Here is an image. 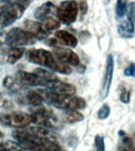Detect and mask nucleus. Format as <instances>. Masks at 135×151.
<instances>
[{"label": "nucleus", "mask_w": 135, "mask_h": 151, "mask_svg": "<svg viewBox=\"0 0 135 151\" xmlns=\"http://www.w3.org/2000/svg\"><path fill=\"white\" fill-rule=\"evenodd\" d=\"M36 91L41 95L44 102L59 109L79 110L86 107V101L81 97L58 94L46 88H40Z\"/></svg>", "instance_id": "nucleus-1"}, {"label": "nucleus", "mask_w": 135, "mask_h": 151, "mask_svg": "<svg viewBox=\"0 0 135 151\" xmlns=\"http://www.w3.org/2000/svg\"><path fill=\"white\" fill-rule=\"evenodd\" d=\"M25 58L31 63L43 66L51 70L69 75L72 69L69 65L60 62L50 51L44 49H30L25 52Z\"/></svg>", "instance_id": "nucleus-2"}, {"label": "nucleus", "mask_w": 135, "mask_h": 151, "mask_svg": "<svg viewBox=\"0 0 135 151\" xmlns=\"http://www.w3.org/2000/svg\"><path fill=\"white\" fill-rule=\"evenodd\" d=\"M12 136L22 148L29 151H63L58 142L39 139L31 134L27 130L17 129Z\"/></svg>", "instance_id": "nucleus-3"}, {"label": "nucleus", "mask_w": 135, "mask_h": 151, "mask_svg": "<svg viewBox=\"0 0 135 151\" xmlns=\"http://www.w3.org/2000/svg\"><path fill=\"white\" fill-rule=\"evenodd\" d=\"M30 4L29 0H20L10 5L0 13V29L8 27L21 18Z\"/></svg>", "instance_id": "nucleus-4"}, {"label": "nucleus", "mask_w": 135, "mask_h": 151, "mask_svg": "<svg viewBox=\"0 0 135 151\" xmlns=\"http://www.w3.org/2000/svg\"><path fill=\"white\" fill-rule=\"evenodd\" d=\"M31 112V115L33 116V123L38 126H42L50 129L59 128L61 126L59 118L54 115L51 109L44 106H34Z\"/></svg>", "instance_id": "nucleus-5"}, {"label": "nucleus", "mask_w": 135, "mask_h": 151, "mask_svg": "<svg viewBox=\"0 0 135 151\" xmlns=\"http://www.w3.org/2000/svg\"><path fill=\"white\" fill-rule=\"evenodd\" d=\"M36 42L30 33L19 28H14L6 34L5 43L10 47H21V46H29Z\"/></svg>", "instance_id": "nucleus-6"}, {"label": "nucleus", "mask_w": 135, "mask_h": 151, "mask_svg": "<svg viewBox=\"0 0 135 151\" xmlns=\"http://www.w3.org/2000/svg\"><path fill=\"white\" fill-rule=\"evenodd\" d=\"M33 123V116L23 112L0 113V124L9 127L21 128Z\"/></svg>", "instance_id": "nucleus-7"}, {"label": "nucleus", "mask_w": 135, "mask_h": 151, "mask_svg": "<svg viewBox=\"0 0 135 151\" xmlns=\"http://www.w3.org/2000/svg\"><path fill=\"white\" fill-rule=\"evenodd\" d=\"M78 14V6L73 0H66L61 2L57 7V17L59 22L70 25L77 19Z\"/></svg>", "instance_id": "nucleus-8"}, {"label": "nucleus", "mask_w": 135, "mask_h": 151, "mask_svg": "<svg viewBox=\"0 0 135 151\" xmlns=\"http://www.w3.org/2000/svg\"><path fill=\"white\" fill-rule=\"evenodd\" d=\"M114 68H115V61H114L113 55L111 54H108L106 58L105 68H104L101 90H100L101 99H105L108 97L111 91L112 80H113Z\"/></svg>", "instance_id": "nucleus-9"}, {"label": "nucleus", "mask_w": 135, "mask_h": 151, "mask_svg": "<svg viewBox=\"0 0 135 151\" xmlns=\"http://www.w3.org/2000/svg\"><path fill=\"white\" fill-rule=\"evenodd\" d=\"M53 54L57 60L69 66H78L80 65V58L78 54L69 48L55 47L54 48Z\"/></svg>", "instance_id": "nucleus-10"}, {"label": "nucleus", "mask_w": 135, "mask_h": 151, "mask_svg": "<svg viewBox=\"0 0 135 151\" xmlns=\"http://www.w3.org/2000/svg\"><path fill=\"white\" fill-rule=\"evenodd\" d=\"M16 79L23 86L28 87H43L47 88L50 83L33 73H31L24 71H19L17 73Z\"/></svg>", "instance_id": "nucleus-11"}, {"label": "nucleus", "mask_w": 135, "mask_h": 151, "mask_svg": "<svg viewBox=\"0 0 135 151\" xmlns=\"http://www.w3.org/2000/svg\"><path fill=\"white\" fill-rule=\"evenodd\" d=\"M25 30L29 32L36 40H42L47 39L51 32L45 28L44 25L40 22L32 20H25L24 21Z\"/></svg>", "instance_id": "nucleus-12"}, {"label": "nucleus", "mask_w": 135, "mask_h": 151, "mask_svg": "<svg viewBox=\"0 0 135 151\" xmlns=\"http://www.w3.org/2000/svg\"><path fill=\"white\" fill-rule=\"evenodd\" d=\"M55 15H57V7L52 2L43 3L41 6L37 7L34 12V17L42 21L54 18Z\"/></svg>", "instance_id": "nucleus-13"}, {"label": "nucleus", "mask_w": 135, "mask_h": 151, "mask_svg": "<svg viewBox=\"0 0 135 151\" xmlns=\"http://www.w3.org/2000/svg\"><path fill=\"white\" fill-rule=\"evenodd\" d=\"M46 89H49L58 94H65V95H74L77 91L74 85L62 82L59 80L53 82H50Z\"/></svg>", "instance_id": "nucleus-14"}, {"label": "nucleus", "mask_w": 135, "mask_h": 151, "mask_svg": "<svg viewBox=\"0 0 135 151\" xmlns=\"http://www.w3.org/2000/svg\"><path fill=\"white\" fill-rule=\"evenodd\" d=\"M31 134L37 137L39 139L49 140V141L58 142V138L54 132L50 128L42 127V126H34L26 129Z\"/></svg>", "instance_id": "nucleus-15"}, {"label": "nucleus", "mask_w": 135, "mask_h": 151, "mask_svg": "<svg viewBox=\"0 0 135 151\" xmlns=\"http://www.w3.org/2000/svg\"><path fill=\"white\" fill-rule=\"evenodd\" d=\"M135 24L127 17L119 23L117 28L118 35L125 40H130L134 36Z\"/></svg>", "instance_id": "nucleus-16"}, {"label": "nucleus", "mask_w": 135, "mask_h": 151, "mask_svg": "<svg viewBox=\"0 0 135 151\" xmlns=\"http://www.w3.org/2000/svg\"><path fill=\"white\" fill-rule=\"evenodd\" d=\"M19 101L24 104H28L32 106H42L44 100L39 93L36 91L29 90L25 94L19 99Z\"/></svg>", "instance_id": "nucleus-17"}, {"label": "nucleus", "mask_w": 135, "mask_h": 151, "mask_svg": "<svg viewBox=\"0 0 135 151\" xmlns=\"http://www.w3.org/2000/svg\"><path fill=\"white\" fill-rule=\"evenodd\" d=\"M54 35L59 42L67 47L74 48L78 46V39L71 33L64 30H57L54 33Z\"/></svg>", "instance_id": "nucleus-18"}, {"label": "nucleus", "mask_w": 135, "mask_h": 151, "mask_svg": "<svg viewBox=\"0 0 135 151\" xmlns=\"http://www.w3.org/2000/svg\"><path fill=\"white\" fill-rule=\"evenodd\" d=\"M118 151H135V143L134 139L125 132H119Z\"/></svg>", "instance_id": "nucleus-19"}, {"label": "nucleus", "mask_w": 135, "mask_h": 151, "mask_svg": "<svg viewBox=\"0 0 135 151\" xmlns=\"http://www.w3.org/2000/svg\"><path fill=\"white\" fill-rule=\"evenodd\" d=\"M25 52L23 47H10L5 54L6 60L8 63L14 65L23 56Z\"/></svg>", "instance_id": "nucleus-20"}, {"label": "nucleus", "mask_w": 135, "mask_h": 151, "mask_svg": "<svg viewBox=\"0 0 135 151\" xmlns=\"http://www.w3.org/2000/svg\"><path fill=\"white\" fill-rule=\"evenodd\" d=\"M85 119V116L78 110H65L62 116V120L67 124H75L81 122Z\"/></svg>", "instance_id": "nucleus-21"}, {"label": "nucleus", "mask_w": 135, "mask_h": 151, "mask_svg": "<svg viewBox=\"0 0 135 151\" xmlns=\"http://www.w3.org/2000/svg\"><path fill=\"white\" fill-rule=\"evenodd\" d=\"M2 85L8 90L14 92H19L23 89V85L17 80L16 77H12L11 76H7L2 80Z\"/></svg>", "instance_id": "nucleus-22"}, {"label": "nucleus", "mask_w": 135, "mask_h": 151, "mask_svg": "<svg viewBox=\"0 0 135 151\" xmlns=\"http://www.w3.org/2000/svg\"><path fill=\"white\" fill-rule=\"evenodd\" d=\"M33 73L37 75L38 76H40L44 80H47L48 82H53V81H56L59 80V78L57 77V76H55L53 73H52L51 71H48L47 69H44L42 68H36L34 69Z\"/></svg>", "instance_id": "nucleus-23"}, {"label": "nucleus", "mask_w": 135, "mask_h": 151, "mask_svg": "<svg viewBox=\"0 0 135 151\" xmlns=\"http://www.w3.org/2000/svg\"><path fill=\"white\" fill-rule=\"evenodd\" d=\"M127 0H117L115 6V17L117 19L123 18L127 13Z\"/></svg>", "instance_id": "nucleus-24"}, {"label": "nucleus", "mask_w": 135, "mask_h": 151, "mask_svg": "<svg viewBox=\"0 0 135 151\" xmlns=\"http://www.w3.org/2000/svg\"><path fill=\"white\" fill-rule=\"evenodd\" d=\"M0 151H24V150L18 143L6 141L0 142Z\"/></svg>", "instance_id": "nucleus-25"}, {"label": "nucleus", "mask_w": 135, "mask_h": 151, "mask_svg": "<svg viewBox=\"0 0 135 151\" xmlns=\"http://www.w3.org/2000/svg\"><path fill=\"white\" fill-rule=\"evenodd\" d=\"M111 114V108L108 104L104 103L102 105V106L97 111V117L100 120H106L107 118Z\"/></svg>", "instance_id": "nucleus-26"}, {"label": "nucleus", "mask_w": 135, "mask_h": 151, "mask_svg": "<svg viewBox=\"0 0 135 151\" xmlns=\"http://www.w3.org/2000/svg\"><path fill=\"white\" fill-rule=\"evenodd\" d=\"M14 106L12 99L8 95L0 92V108L9 109Z\"/></svg>", "instance_id": "nucleus-27"}, {"label": "nucleus", "mask_w": 135, "mask_h": 151, "mask_svg": "<svg viewBox=\"0 0 135 151\" xmlns=\"http://www.w3.org/2000/svg\"><path fill=\"white\" fill-rule=\"evenodd\" d=\"M96 151H105L104 137L100 134H97L94 139Z\"/></svg>", "instance_id": "nucleus-28"}, {"label": "nucleus", "mask_w": 135, "mask_h": 151, "mask_svg": "<svg viewBox=\"0 0 135 151\" xmlns=\"http://www.w3.org/2000/svg\"><path fill=\"white\" fill-rule=\"evenodd\" d=\"M44 25L45 28H46L48 32H51L52 30H55V29L59 28V26H60V22H59V21L56 20V19L52 18L45 21V24Z\"/></svg>", "instance_id": "nucleus-29"}, {"label": "nucleus", "mask_w": 135, "mask_h": 151, "mask_svg": "<svg viewBox=\"0 0 135 151\" xmlns=\"http://www.w3.org/2000/svg\"><path fill=\"white\" fill-rule=\"evenodd\" d=\"M119 99L121 102L124 104L130 103V91L126 87H123L119 94Z\"/></svg>", "instance_id": "nucleus-30"}, {"label": "nucleus", "mask_w": 135, "mask_h": 151, "mask_svg": "<svg viewBox=\"0 0 135 151\" xmlns=\"http://www.w3.org/2000/svg\"><path fill=\"white\" fill-rule=\"evenodd\" d=\"M123 74L126 77L135 78V63H130L123 70Z\"/></svg>", "instance_id": "nucleus-31"}, {"label": "nucleus", "mask_w": 135, "mask_h": 151, "mask_svg": "<svg viewBox=\"0 0 135 151\" xmlns=\"http://www.w3.org/2000/svg\"><path fill=\"white\" fill-rule=\"evenodd\" d=\"M127 14L128 18L130 19L135 24V1L131 2L130 4L128 5Z\"/></svg>", "instance_id": "nucleus-32"}, {"label": "nucleus", "mask_w": 135, "mask_h": 151, "mask_svg": "<svg viewBox=\"0 0 135 151\" xmlns=\"http://www.w3.org/2000/svg\"><path fill=\"white\" fill-rule=\"evenodd\" d=\"M78 10H80L81 14H85L88 11V3L86 0H79L78 3Z\"/></svg>", "instance_id": "nucleus-33"}, {"label": "nucleus", "mask_w": 135, "mask_h": 151, "mask_svg": "<svg viewBox=\"0 0 135 151\" xmlns=\"http://www.w3.org/2000/svg\"><path fill=\"white\" fill-rule=\"evenodd\" d=\"M46 43L50 47H54L58 43V40L56 38H48L46 40Z\"/></svg>", "instance_id": "nucleus-34"}, {"label": "nucleus", "mask_w": 135, "mask_h": 151, "mask_svg": "<svg viewBox=\"0 0 135 151\" xmlns=\"http://www.w3.org/2000/svg\"><path fill=\"white\" fill-rule=\"evenodd\" d=\"M6 34L7 33L1 32L0 33V47L2 46L3 43H5V40H6Z\"/></svg>", "instance_id": "nucleus-35"}, {"label": "nucleus", "mask_w": 135, "mask_h": 151, "mask_svg": "<svg viewBox=\"0 0 135 151\" xmlns=\"http://www.w3.org/2000/svg\"><path fill=\"white\" fill-rule=\"evenodd\" d=\"M2 136H3V134H2V132L0 131V138H2Z\"/></svg>", "instance_id": "nucleus-36"}, {"label": "nucleus", "mask_w": 135, "mask_h": 151, "mask_svg": "<svg viewBox=\"0 0 135 151\" xmlns=\"http://www.w3.org/2000/svg\"><path fill=\"white\" fill-rule=\"evenodd\" d=\"M134 137H135V132H134Z\"/></svg>", "instance_id": "nucleus-37"}, {"label": "nucleus", "mask_w": 135, "mask_h": 151, "mask_svg": "<svg viewBox=\"0 0 135 151\" xmlns=\"http://www.w3.org/2000/svg\"><path fill=\"white\" fill-rule=\"evenodd\" d=\"M0 58H1V56H0Z\"/></svg>", "instance_id": "nucleus-38"}, {"label": "nucleus", "mask_w": 135, "mask_h": 151, "mask_svg": "<svg viewBox=\"0 0 135 151\" xmlns=\"http://www.w3.org/2000/svg\"><path fill=\"white\" fill-rule=\"evenodd\" d=\"M107 1H108V0H107Z\"/></svg>", "instance_id": "nucleus-39"}]
</instances>
